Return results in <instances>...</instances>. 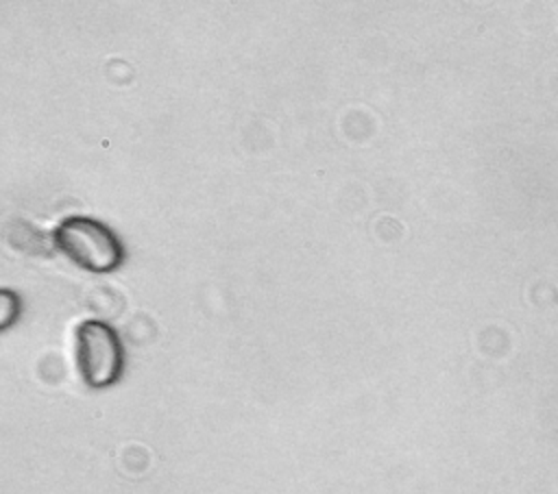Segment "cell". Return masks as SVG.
I'll list each match as a JSON object with an SVG mask.
<instances>
[{
	"label": "cell",
	"instance_id": "cell-3",
	"mask_svg": "<svg viewBox=\"0 0 558 494\" xmlns=\"http://www.w3.org/2000/svg\"><path fill=\"white\" fill-rule=\"evenodd\" d=\"M22 311V300L13 289L0 287V331L15 324Z\"/></svg>",
	"mask_w": 558,
	"mask_h": 494
},
{
	"label": "cell",
	"instance_id": "cell-2",
	"mask_svg": "<svg viewBox=\"0 0 558 494\" xmlns=\"http://www.w3.org/2000/svg\"><path fill=\"white\" fill-rule=\"evenodd\" d=\"M74 355L76 368L89 387H109L122 374V342L118 333L100 320H85L76 326Z\"/></svg>",
	"mask_w": 558,
	"mask_h": 494
},
{
	"label": "cell",
	"instance_id": "cell-1",
	"mask_svg": "<svg viewBox=\"0 0 558 494\" xmlns=\"http://www.w3.org/2000/svg\"><path fill=\"white\" fill-rule=\"evenodd\" d=\"M52 237L74 263L89 272H111L124 259V248L116 233L94 218H65L54 229Z\"/></svg>",
	"mask_w": 558,
	"mask_h": 494
}]
</instances>
